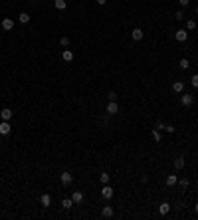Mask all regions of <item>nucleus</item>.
<instances>
[{"mask_svg": "<svg viewBox=\"0 0 198 220\" xmlns=\"http://www.w3.org/2000/svg\"><path fill=\"white\" fill-rule=\"evenodd\" d=\"M101 216H103V218H111V216H113V208H111V206H103Z\"/></svg>", "mask_w": 198, "mask_h": 220, "instance_id": "nucleus-14", "label": "nucleus"}, {"mask_svg": "<svg viewBox=\"0 0 198 220\" xmlns=\"http://www.w3.org/2000/svg\"><path fill=\"white\" fill-rule=\"evenodd\" d=\"M153 139H154L157 143H160V139H163V135H160V131H159V129H153Z\"/></svg>", "mask_w": 198, "mask_h": 220, "instance_id": "nucleus-23", "label": "nucleus"}, {"mask_svg": "<svg viewBox=\"0 0 198 220\" xmlns=\"http://www.w3.org/2000/svg\"><path fill=\"white\" fill-rule=\"evenodd\" d=\"M174 38H176V42H186V40H188V32H186V30H178L174 34Z\"/></svg>", "mask_w": 198, "mask_h": 220, "instance_id": "nucleus-6", "label": "nucleus"}, {"mask_svg": "<svg viewBox=\"0 0 198 220\" xmlns=\"http://www.w3.org/2000/svg\"><path fill=\"white\" fill-rule=\"evenodd\" d=\"M71 206H73V200H71V198H63V200H62V208H66V210H69Z\"/></svg>", "mask_w": 198, "mask_h": 220, "instance_id": "nucleus-18", "label": "nucleus"}, {"mask_svg": "<svg viewBox=\"0 0 198 220\" xmlns=\"http://www.w3.org/2000/svg\"><path fill=\"white\" fill-rule=\"evenodd\" d=\"M131 38L135 40V42H141V40H143V30H141V28H135V30L131 32Z\"/></svg>", "mask_w": 198, "mask_h": 220, "instance_id": "nucleus-8", "label": "nucleus"}, {"mask_svg": "<svg viewBox=\"0 0 198 220\" xmlns=\"http://www.w3.org/2000/svg\"><path fill=\"white\" fill-rule=\"evenodd\" d=\"M173 91H174V93H182V91H184V83L180 82V79H178V82H174L173 83Z\"/></svg>", "mask_w": 198, "mask_h": 220, "instance_id": "nucleus-9", "label": "nucleus"}, {"mask_svg": "<svg viewBox=\"0 0 198 220\" xmlns=\"http://www.w3.org/2000/svg\"><path fill=\"white\" fill-rule=\"evenodd\" d=\"M194 210H196V212H198V202H196V206H194Z\"/></svg>", "mask_w": 198, "mask_h": 220, "instance_id": "nucleus-34", "label": "nucleus"}, {"mask_svg": "<svg viewBox=\"0 0 198 220\" xmlns=\"http://www.w3.org/2000/svg\"><path fill=\"white\" fill-rule=\"evenodd\" d=\"M180 103H182L184 107H190L192 103H194V95H188V93H182V95H180Z\"/></svg>", "mask_w": 198, "mask_h": 220, "instance_id": "nucleus-2", "label": "nucleus"}, {"mask_svg": "<svg viewBox=\"0 0 198 220\" xmlns=\"http://www.w3.org/2000/svg\"><path fill=\"white\" fill-rule=\"evenodd\" d=\"M168 210H170V204H168V202H163V204L159 206V214H163V216H164V214H168Z\"/></svg>", "mask_w": 198, "mask_h": 220, "instance_id": "nucleus-15", "label": "nucleus"}, {"mask_svg": "<svg viewBox=\"0 0 198 220\" xmlns=\"http://www.w3.org/2000/svg\"><path fill=\"white\" fill-rule=\"evenodd\" d=\"M178 2L182 4V6H188V4H190V0H178Z\"/></svg>", "mask_w": 198, "mask_h": 220, "instance_id": "nucleus-32", "label": "nucleus"}, {"mask_svg": "<svg viewBox=\"0 0 198 220\" xmlns=\"http://www.w3.org/2000/svg\"><path fill=\"white\" fill-rule=\"evenodd\" d=\"M117 111H119V105H117V101H109V103H107V113H109V115H115Z\"/></svg>", "mask_w": 198, "mask_h": 220, "instance_id": "nucleus-4", "label": "nucleus"}, {"mask_svg": "<svg viewBox=\"0 0 198 220\" xmlns=\"http://www.w3.org/2000/svg\"><path fill=\"white\" fill-rule=\"evenodd\" d=\"M12 28H14V20H12V18H4V20H2V30L10 32Z\"/></svg>", "mask_w": 198, "mask_h": 220, "instance_id": "nucleus-7", "label": "nucleus"}, {"mask_svg": "<svg viewBox=\"0 0 198 220\" xmlns=\"http://www.w3.org/2000/svg\"><path fill=\"white\" fill-rule=\"evenodd\" d=\"M190 83H192V85H194V87L198 89V73H194V76L190 77Z\"/></svg>", "mask_w": 198, "mask_h": 220, "instance_id": "nucleus-26", "label": "nucleus"}, {"mask_svg": "<svg viewBox=\"0 0 198 220\" xmlns=\"http://www.w3.org/2000/svg\"><path fill=\"white\" fill-rule=\"evenodd\" d=\"M196 28V20H188L186 22V30H194Z\"/></svg>", "mask_w": 198, "mask_h": 220, "instance_id": "nucleus-24", "label": "nucleus"}, {"mask_svg": "<svg viewBox=\"0 0 198 220\" xmlns=\"http://www.w3.org/2000/svg\"><path fill=\"white\" fill-rule=\"evenodd\" d=\"M154 129H159V131H163V129H164V125H163V123H160V121H159V123H157V125H154Z\"/></svg>", "mask_w": 198, "mask_h": 220, "instance_id": "nucleus-31", "label": "nucleus"}, {"mask_svg": "<svg viewBox=\"0 0 198 220\" xmlns=\"http://www.w3.org/2000/svg\"><path fill=\"white\" fill-rule=\"evenodd\" d=\"M182 167H184V157H176V159H174V169L180 171Z\"/></svg>", "mask_w": 198, "mask_h": 220, "instance_id": "nucleus-17", "label": "nucleus"}, {"mask_svg": "<svg viewBox=\"0 0 198 220\" xmlns=\"http://www.w3.org/2000/svg\"><path fill=\"white\" fill-rule=\"evenodd\" d=\"M164 131H167V133H174V127L173 125H164Z\"/></svg>", "mask_w": 198, "mask_h": 220, "instance_id": "nucleus-29", "label": "nucleus"}, {"mask_svg": "<svg viewBox=\"0 0 198 220\" xmlns=\"http://www.w3.org/2000/svg\"><path fill=\"white\" fill-rule=\"evenodd\" d=\"M176 182H178V176L176 175H168L167 176V186H174Z\"/></svg>", "mask_w": 198, "mask_h": 220, "instance_id": "nucleus-16", "label": "nucleus"}, {"mask_svg": "<svg viewBox=\"0 0 198 220\" xmlns=\"http://www.w3.org/2000/svg\"><path fill=\"white\" fill-rule=\"evenodd\" d=\"M40 202H42V206H44V208H48V206L52 204V196L50 194H42L40 196Z\"/></svg>", "mask_w": 198, "mask_h": 220, "instance_id": "nucleus-10", "label": "nucleus"}, {"mask_svg": "<svg viewBox=\"0 0 198 220\" xmlns=\"http://www.w3.org/2000/svg\"><path fill=\"white\" fill-rule=\"evenodd\" d=\"M10 131H12V127H10L8 121H2V123H0V135H2V137L10 135Z\"/></svg>", "mask_w": 198, "mask_h": 220, "instance_id": "nucleus-3", "label": "nucleus"}, {"mask_svg": "<svg viewBox=\"0 0 198 220\" xmlns=\"http://www.w3.org/2000/svg\"><path fill=\"white\" fill-rule=\"evenodd\" d=\"M178 185H180V186H182V189H188V185H190V180H188V179H180V180H178Z\"/></svg>", "mask_w": 198, "mask_h": 220, "instance_id": "nucleus-25", "label": "nucleus"}, {"mask_svg": "<svg viewBox=\"0 0 198 220\" xmlns=\"http://www.w3.org/2000/svg\"><path fill=\"white\" fill-rule=\"evenodd\" d=\"M109 179H111L109 173H101V175H99V182H101V185H107V182H109Z\"/></svg>", "mask_w": 198, "mask_h": 220, "instance_id": "nucleus-21", "label": "nucleus"}, {"mask_svg": "<svg viewBox=\"0 0 198 220\" xmlns=\"http://www.w3.org/2000/svg\"><path fill=\"white\" fill-rule=\"evenodd\" d=\"M101 194H103V198H113V194H115V190H113V186H109V182L107 185H103V189H101Z\"/></svg>", "mask_w": 198, "mask_h": 220, "instance_id": "nucleus-1", "label": "nucleus"}, {"mask_svg": "<svg viewBox=\"0 0 198 220\" xmlns=\"http://www.w3.org/2000/svg\"><path fill=\"white\" fill-rule=\"evenodd\" d=\"M174 18H176V20H178V22H180V20L184 18V14H182V12H180V10H178V12H176V16H174Z\"/></svg>", "mask_w": 198, "mask_h": 220, "instance_id": "nucleus-30", "label": "nucleus"}, {"mask_svg": "<svg viewBox=\"0 0 198 220\" xmlns=\"http://www.w3.org/2000/svg\"><path fill=\"white\" fill-rule=\"evenodd\" d=\"M60 180H62V185H66V186H67V185H71L73 176H71V175H69L67 171H66V173H62V175H60Z\"/></svg>", "mask_w": 198, "mask_h": 220, "instance_id": "nucleus-5", "label": "nucleus"}, {"mask_svg": "<svg viewBox=\"0 0 198 220\" xmlns=\"http://www.w3.org/2000/svg\"><path fill=\"white\" fill-rule=\"evenodd\" d=\"M0 117H2V121H10V119H12V111H10V109H2V111H0Z\"/></svg>", "mask_w": 198, "mask_h": 220, "instance_id": "nucleus-13", "label": "nucleus"}, {"mask_svg": "<svg viewBox=\"0 0 198 220\" xmlns=\"http://www.w3.org/2000/svg\"><path fill=\"white\" fill-rule=\"evenodd\" d=\"M95 2H97V4H99V6H103V4L107 2V0H95Z\"/></svg>", "mask_w": 198, "mask_h": 220, "instance_id": "nucleus-33", "label": "nucleus"}, {"mask_svg": "<svg viewBox=\"0 0 198 220\" xmlns=\"http://www.w3.org/2000/svg\"><path fill=\"white\" fill-rule=\"evenodd\" d=\"M53 4H56L58 10H66V8H67V2H66V0H56Z\"/></svg>", "mask_w": 198, "mask_h": 220, "instance_id": "nucleus-19", "label": "nucleus"}, {"mask_svg": "<svg viewBox=\"0 0 198 220\" xmlns=\"http://www.w3.org/2000/svg\"><path fill=\"white\" fill-rule=\"evenodd\" d=\"M107 99H109V101H117V93H115V91H109V93H107Z\"/></svg>", "mask_w": 198, "mask_h": 220, "instance_id": "nucleus-27", "label": "nucleus"}, {"mask_svg": "<svg viewBox=\"0 0 198 220\" xmlns=\"http://www.w3.org/2000/svg\"><path fill=\"white\" fill-rule=\"evenodd\" d=\"M178 66H180V68H182V69H188V68H190V62H188V60H186V58H182V60H180V62H178Z\"/></svg>", "mask_w": 198, "mask_h": 220, "instance_id": "nucleus-22", "label": "nucleus"}, {"mask_svg": "<svg viewBox=\"0 0 198 220\" xmlns=\"http://www.w3.org/2000/svg\"><path fill=\"white\" fill-rule=\"evenodd\" d=\"M71 200H73V204H79V202H83V192L76 190V192H73V196H71Z\"/></svg>", "mask_w": 198, "mask_h": 220, "instance_id": "nucleus-11", "label": "nucleus"}, {"mask_svg": "<svg viewBox=\"0 0 198 220\" xmlns=\"http://www.w3.org/2000/svg\"><path fill=\"white\" fill-rule=\"evenodd\" d=\"M18 20H20V24H28L30 22V14H26V12H22L18 16Z\"/></svg>", "mask_w": 198, "mask_h": 220, "instance_id": "nucleus-20", "label": "nucleus"}, {"mask_svg": "<svg viewBox=\"0 0 198 220\" xmlns=\"http://www.w3.org/2000/svg\"><path fill=\"white\" fill-rule=\"evenodd\" d=\"M60 44H62V46H69V38H66V36H63V38L60 40Z\"/></svg>", "mask_w": 198, "mask_h": 220, "instance_id": "nucleus-28", "label": "nucleus"}, {"mask_svg": "<svg viewBox=\"0 0 198 220\" xmlns=\"http://www.w3.org/2000/svg\"><path fill=\"white\" fill-rule=\"evenodd\" d=\"M62 58H63V62H73V52L71 50H63V54H62Z\"/></svg>", "mask_w": 198, "mask_h": 220, "instance_id": "nucleus-12", "label": "nucleus"}, {"mask_svg": "<svg viewBox=\"0 0 198 220\" xmlns=\"http://www.w3.org/2000/svg\"><path fill=\"white\" fill-rule=\"evenodd\" d=\"M196 14H198V8H196Z\"/></svg>", "mask_w": 198, "mask_h": 220, "instance_id": "nucleus-35", "label": "nucleus"}]
</instances>
